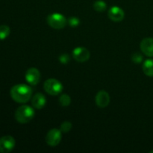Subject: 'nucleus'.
I'll return each mask as SVG.
<instances>
[{
    "mask_svg": "<svg viewBox=\"0 0 153 153\" xmlns=\"http://www.w3.org/2000/svg\"><path fill=\"white\" fill-rule=\"evenodd\" d=\"M108 17L114 22H121L125 17V12L121 7L114 6L108 10Z\"/></svg>",
    "mask_w": 153,
    "mask_h": 153,
    "instance_id": "nucleus-10",
    "label": "nucleus"
},
{
    "mask_svg": "<svg viewBox=\"0 0 153 153\" xmlns=\"http://www.w3.org/2000/svg\"><path fill=\"white\" fill-rule=\"evenodd\" d=\"M47 23L55 29H62L67 24V19L63 14L59 13H54L47 16Z\"/></svg>",
    "mask_w": 153,
    "mask_h": 153,
    "instance_id": "nucleus-3",
    "label": "nucleus"
},
{
    "mask_svg": "<svg viewBox=\"0 0 153 153\" xmlns=\"http://www.w3.org/2000/svg\"><path fill=\"white\" fill-rule=\"evenodd\" d=\"M94 8L97 12H103L107 8V4L102 0H98L94 2Z\"/></svg>",
    "mask_w": 153,
    "mask_h": 153,
    "instance_id": "nucleus-14",
    "label": "nucleus"
},
{
    "mask_svg": "<svg viewBox=\"0 0 153 153\" xmlns=\"http://www.w3.org/2000/svg\"><path fill=\"white\" fill-rule=\"evenodd\" d=\"M90 52L85 47H77L73 50V57L78 62H85L90 58Z\"/></svg>",
    "mask_w": 153,
    "mask_h": 153,
    "instance_id": "nucleus-8",
    "label": "nucleus"
},
{
    "mask_svg": "<svg viewBox=\"0 0 153 153\" xmlns=\"http://www.w3.org/2000/svg\"><path fill=\"white\" fill-rule=\"evenodd\" d=\"M68 23L70 26L73 27V28H76V27L79 26V23H80V20H79V18L72 16L68 19Z\"/></svg>",
    "mask_w": 153,
    "mask_h": 153,
    "instance_id": "nucleus-18",
    "label": "nucleus"
},
{
    "mask_svg": "<svg viewBox=\"0 0 153 153\" xmlns=\"http://www.w3.org/2000/svg\"><path fill=\"white\" fill-rule=\"evenodd\" d=\"M143 71L146 76L153 77V59H147L143 62Z\"/></svg>",
    "mask_w": 153,
    "mask_h": 153,
    "instance_id": "nucleus-13",
    "label": "nucleus"
},
{
    "mask_svg": "<svg viewBox=\"0 0 153 153\" xmlns=\"http://www.w3.org/2000/svg\"><path fill=\"white\" fill-rule=\"evenodd\" d=\"M14 138L12 136L6 135L0 138V152L7 153L10 152L15 147Z\"/></svg>",
    "mask_w": 153,
    "mask_h": 153,
    "instance_id": "nucleus-6",
    "label": "nucleus"
},
{
    "mask_svg": "<svg viewBox=\"0 0 153 153\" xmlns=\"http://www.w3.org/2000/svg\"><path fill=\"white\" fill-rule=\"evenodd\" d=\"M140 50L148 57H153V38L146 37L140 42Z\"/></svg>",
    "mask_w": 153,
    "mask_h": 153,
    "instance_id": "nucleus-11",
    "label": "nucleus"
},
{
    "mask_svg": "<svg viewBox=\"0 0 153 153\" xmlns=\"http://www.w3.org/2000/svg\"><path fill=\"white\" fill-rule=\"evenodd\" d=\"M153 152V151H152V152Z\"/></svg>",
    "mask_w": 153,
    "mask_h": 153,
    "instance_id": "nucleus-21",
    "label": "nucleus"
},
{
    "mask_svg": "<svg viewBox=\"0 0 153 153\" xmlns=\"http://www.w3.org/2000/svg\"><path fill=\"white\" fill-rule=\"evenodd\" d=\"M32 95V89L25 84L16 85L10 89V97L18 103H25L28 102Z\"/></svg>",
    "mask_w": 153,
    "mask_h": 153,
    "instance_id": "nucleus-1",
    "label": "nucleus"
},
{
    "mask_svg": "<svg viewBox=\"0 0 153 153\" xmlns=\"http://www.w3.org/2000/svg\"><path fill=\"white\" fill-rule=\"evenodd\" d=\"M46 99L43 94L38 93L33 97L31 100V104L33 107L37 109H41L46 105Z\"/></svg>",
    "mask_w": 153,
    "mask_h": 153,
    "instance_id": "nucleus-12",
    "label": "nucleus"
},
{
    "mask_svg": "<svg viewBox=\"0 0 153 153\" xmlns=\"http://www.w3.org/2000/svg\"><path fill=\"white\" fill-rule=\"evenodd\" d=\"M40 73L35 67L29 68L25 73V80L31 85H37L40 82Z\"/></svg>",
    "mask_w": 153,
    "mask_h": 153,
    "instance_id": "nucleus-7",
    "label": "nucleus"
},
{
    "mask_svg": "<svg viewBox=\"0 0 153 153\" xmlns=\"http://www.w3.org/2000/svg\"><path fill=\"white\" fill-rule=\"evenodd\" d=\"M59 102L60 104L61 105V106L67 107V106L70 105V104L71 103V98H70V96L67 95V94H62L59 98Z\"/></svg>",
    "mask_w": 153,
    "mask_h": 153,
    "instance_id": "nucleus-16",
    "label": "nucleus"
},
{
    "mask_svg": "<svg viewBox=\"0 0 153 153\" xmlns=\"http://www.w3.org/2000/svg\"><path fill=\"white\" fill-rule=\"evenodd\" d=\"M61 131L58 128H52L48 131L46 136V142L50 146H56L61 140Z\"/></svg>",
    "mask_w": 153,
    "mask_h": 153,
    "instance_id": "nucleus-5",
    "label": "nucleus"
},
{
    "mask_svg": "<svg viewBox=\"0 0 153 153\" xmlns=\"http://www.w3.org/2000/svg\"><path fill=\"white\" fill-rule=\"evenodd\" d=\"M95 101L98 107L106 108L110 102V96L105 91H100L96 95Z\"/></svg>",
    "mask_w": 153,
    "mask_h": 153,
    "instance_id": "nucleus-9",
    "label": "nucleus"
},
{
    "mask_svg": "<svg viewBox=\"0 0 153 153\" xmlns=\"http://www.w3.org/2000/svg\"><path fill=\"white\" fill-rule=\"evenodd\" d=\"M35 111L34 108L29 105H21L16 109L15 112V119L21 124L29 123L34 118Z\"/></svg>",
    "mask_w": 153,
    "mask_h": 153,
    "instance_id": "nucleus-2",
    "label": "nucleus"
},
{
    "mask_svg": "<svg viewBox=\"0 0 153 153\" xmlns=\"http://www.w3.org/2000/svg\"><path fill=\"white\" fill-rule=\"evenodd\" d=\"M131 60L135 64H140V63L142 62L143 61V56L140 55L138 52H136V53H134L131 56Z\"/></svg>",
    "mask_w": 153,
    "mask_h": 153,
    "instance_id": "nucleus-19",
    "label": "nucleus"
},
{
    "mask_svg": "<svg viewBox=\"0 0 153 153\" xmlns=\"http://www.w3.org/2000/svg\"><path fill=\"white\" fill-rule=\"evenodd\" d=\"M72 127H73V125H72V123L70 122H69V121H64V122H63L62 123H61V131H62V132H68V131H70V130L72 129Z\"/></svg>",
    "mask_w": 153,
    "mask_h": 153,
    "instance_id": "nucleus-17",
    "label": "nucleus"
},
{
    "mask_svg": "<svg viewBox=\"0 0 153 153\" xmlns=\"http://www.w3.org/2000/svg\"><path fill=\"white\" fill-rule=\"evenodd\" d=\"M45 91L52 96H57L63 91V85L61 82L55 79H49L43 85Z\"/></svg>",
    "mask_w": 153,
    "mask_h": 153,
    "instance_id": "nucleus-4",
    "label": "nucleus"
},
{
    "mask_svg": "<svg viewBox=\"0 0 153 153\" xmlns=\"http://www.w3.org/2000/svg\"><path fill=\"white\" fill-rule=\"evenodd\" d=\"M59 61L62 63L63 64H67L70 61V56L67 54H63L59 58Z\"/></svg>",
    "mask_w": 153,
    "mask_h": 153,
    "instance_id": "nucleus-20",
    "label": "nucleus"
},
{
    "mask_svg": "<svg viewBox=\"0 0 153 153\" xmlns=\"http://www.w3.org/2000/svg\"><path fill=\"white\" fill-rule=\"evenodd\" d=\"M10 32V28L7 25H0V40H3L7 38Z\"/></svg>",
    "mask_w": 153,
    "mask_h": 153,
    "instance_id": "nucleus-15",
    "label": "nucleus"
}]
</instances>
